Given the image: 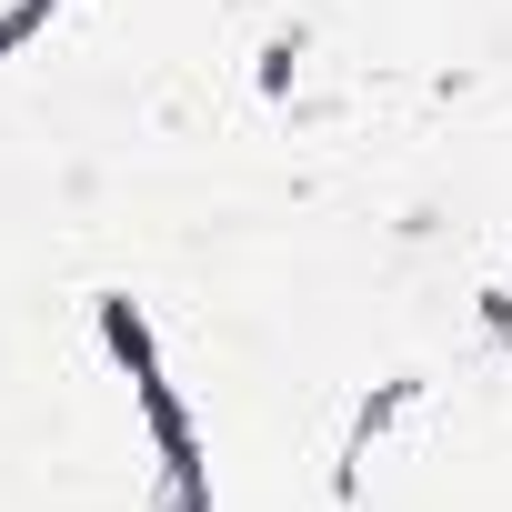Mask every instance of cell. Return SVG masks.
<instances>
[{"label": "cell", "instance_id": "1", "mask_svg": "<svg viewBox=\"0 0 512 512\" xmlns=\"http://www.w3.org/2000/svg\"><path fill=\"white\" fill-rule=\"evenodd\" d=\"M101 332H111V352H121V372H131V402H141V422H151V442H161V512H211V462H201V432H191L181 392H171L161 362H151V332H141L121 302H101Z\"/></svg>", "mask_w": 512, "mask_h": 512}]
</instances>
